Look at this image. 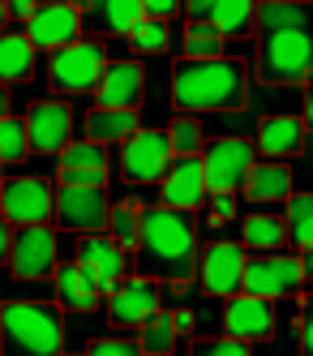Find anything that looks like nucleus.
<instances>
[{
    "label": "nucleus",
    "mask_w": 313,
    "mask_h": 356,
    "mask_svg": "<svg viewBox=\"0 0 313 356\" xmlns=\"http://www.w3.org/2000/svg\"><path fill=\"white\" fill-rule=\"evenodd\" d=\"M138 275L168 279L172 288H185L198 279V223L180 207H146L142 211V245H138Z\"/></svg>",
    "instance_id": "nucleus-1"
},
{
    "label": "nucleus",
    "mask_w": 313,
    "mask_h": 356,
    "mask_svg": "<svg viewBox=\"0 0 313 356\" xmlns=\"http://www.w3.org/2000/svg\"><path fill=\"white\" fill-rule=\"evenodd\" d=\"M249 99L241 60H180L172 69V104L185 112H241Z\"/></svg>",
    "instance_id": "nucleus-2"
},
{
    "label": "nucleus",
    "mask_w": 313,
    "mask_h": 356,
    "mask_svg": "<svg viewBox=\"0 0 313 356\" xmlns=\"http://www.w3.org/2000/svg\"><path fill=\"white\" fill-rule=\"evenodd\" d=\"M0 352L61 356L65 352L61 309L47 300H5V309H0Z\"/></svg>",
    "instance_id": "nucleus-3"
},
{
    "label": "nucleus",
    "mask_w": 313,
    "mask_h": 356,
    "mask_svg": "<svg viewBox=\"0 0 313 356\" xmlns=\"http://www.w3.org/2000/svg\"><path fill=\"white\" fill-rule=\"evenodd\" d=\"M257 78L271 86H305L313 78V26L257 31Z\"/></svg>",
    "instance_id": "nucleus-4"
},
{
    "label": "nucleus",
    "mask_w": 313,
    "mask_h": 356,
    "mask_svg": "<svg viewBox=\"0 0 313 356\" xmlns=\"http://www.w3.org/2000/svg\"><path fill=\"white\" fill-rule=\"evenodd\" d=\"M305 288V262L296 253H253L245 258V279H241V292L253 296H266V300H283V296H296Z\"/></svg>",
    "instance_id": "nucleus-5"
},
{
    "label": "nucleus",
    "mask_w": 313,
    "mask_h": 356,
    "mask_svg": "<svg viewBox=\"0 0 313 356\" xmlns=\"http://www.w3.org/2000/svg\"><path fill=\"white\" fill-rule=\"evenodd\" d=\"M103 65H108L103 43H95V39H73V43H65V47L51 52L47 78H51V86L65 90V95H82V90H95L99 86Z\"/></svg>",
    "instance_id": "nucleus-6"
},
{
    "label": "nucleus",
    "mask_w": 313,
    "mask_h": 356,
    "mask_svg": "<svg viewBox=\"0 0 313 356\" xmlns=\"http://www.w3.org/2000/svg\"><path fill=\"white\" fill-rule=\"evenodd\" d=\"M257 163V142L245 138H219V142H206L202 146V168H206V189L219 193V189H245V176Z\"/></svg>",
    "instance_id": "nucleus-7"
},
{
    "label": "nucleus",
    "mask_w": 313,
    "mask_h": 356,
    "mask_svg": "<svg viewBox=\"0 0 313 356\" xmlns=\"http://www.w3.org/2000/svg\"><path fill=\"white\" fill-rule=\"evenodd\" d=\"M108 215V185H56V223L65 232H103Z\"/></svg>",
    "instance_id": "nucleus-8"
},
{
    "label": "nucleus",
    "mask_w": 313,
    "mask_h": 356,
    "mask_svg": "<svg viewBox=\"0 0 313 356\" xmlns=\"http://www.w3.org/2000/svg\"><path fill=\"white\" fill-rule=\"evenodd\" d=\"M172 168V138L159 134V129H138V134H129L125 146H120V172H125V181H134V185H154V181H163Z\"/></svg>",
    "instance_id": "nucleus-9"
},
{
    "label": "nucleus",
    "mask_w": 313,
    "mask_h": 356,
    "mask_svg": "<svg viewBox=\"0 0 313 356\" xmlns=\"http://www.w3.org/2000/svg\"><path fill=\"white\" fill-rule=\"evenodd\" d=\"M0 211L13 227L26 223H51L56 219V185L39 181V176H17L0 189Z\"/></svg>",
    "instance_id": "nucleus-10"
},
{
    "label": "nucleus",
    "mask_w": 313,
    "mask_h": 356,
    "mask_svg": "<svg viewBox=\"0 0 313 356\" xmlns=\"http://www.w3.org/2000/svg\"><path fill=\"white\" fill-rule=\"evenodd\" d=\"M56 232L47 223H26L13 232V249H9V270L17 279H47L56 275Z\"/></svg>",
    "instance_id": "nucleus-11"
},
{
    "label": "nucleus",
    "mask_w": 313,
    "mask_h": 356,
    "mask_svg": "<svg viewBox=\"0 0 313 356\" xmlns=\"http://www.w3.org/2000/svg\"><path fill=\"white\" fill-rule=\"evenodd\" d=\"M198 279L211 296H236L245 279V245L211 241L206 249H198Z\"/></svg>",
    "instance_id": "nucleus-12"
},
{
    "label": "nucleus",
    "mask_w": 313,
    "mask_h": 356,
    "mask_svg": "<svg viewBox=\"0 0 313 356\" xmlns=\"http://www.w3.org/2000/svg\"><path fill=\"white\" fill-rule=\"evenodd\" d=\"M26 134H31V150L39 155H61L73 138V108L61 99H39L26 112Z\"/></svg>",
    "instance_id": "nucleus-13"
},
{
    "label": "nucleus",
    "mask_w": 313,
    "mask_h": 356,
    "mask_svg": "<svg viewBox=\"0 0 313 356\" xmlns=\"http://www.w3.org/2000/svg\"><path fill=\"white\" fill-rule=\"evenodd\" d=\"M77 262L90 270V279L99 284V292L108 296L116 292V284L129 270V249L116 245V236H103V232H86L82 245H77Z\"/></svg>",
    "instance_id": "nucleus-14"
},
{
    "label": "nucleus",
    "mask_w": 313,
    "mask_h": 356,
    "mask_svg": "<svg viewBox=\"0 0 313 356\" xmlns=\"http://www.w3.org/2000/svg\"><path fill=\"white\" fill-rule=\"evenodd\" d=\"M154 309H159V288H154L150 275L120 279L116 292H108V318L116 326H142Z\"/></svg>",
    "instance_id": "nucleus-15"
},
{
    "label": "nucleus",
    "mask_w": 313,
    "mask_h": 356,
    "mask_svg": "<svg viewBox=\"0 0 313 356\" xmlns=\"http://www.w3.org/2000/svg\"><path fill=\"white\" fill-rule=\"evenodd\" d=\"M223 330H227V335H236V339H249V343L271 339V330H275V309H271V300H266V296H253V292L227 296Z\"/></svg>",
    "instance_id": "nucleus-16"
},
{
    "label": "nucleus",
    "mask_w": 313,
    "mask_h": 356,
    "mask_svg": "<svg viewBox=\"0 0 313 356\" xmlns=\"http://www.w3.org/2000/svg\"><path fill=\"white\" fill-rule=\"evenodd\" d=\"M95 95H99V108H138L142 95H146L142 65L138 60H108Z\"/></svg>",
    "instance_id": "nucleus-17"
},
{
    "label": "nucleus",
    "mask_w": 313,
    "mask_h": 356,
    "mask_svg": "<svg viewBox=\"0 0 313 356\" xmlns=\"http://www.w3.org/2000/svg\"><path fill=\"white\" fill-rule=\"evenodd\" d=\"M26 26H31L26 39H31L35 47L56 52V47H65V43L77 39V31H82V9H77V5H39Z\"/></svg>",
    "instance_id": "nucleus-18"
},
{
    "label": "nucleus",
    "mask_w": 313,
    "mask_h": 356,
    "mask_svg": "<svg viewBox=\"0 0 313 356\" xmlns=\"http://www.w3.org/2000/svg\"><path fill=\"white\" fill-rule=\"evenodd\" d=\"M163 202L168 207H180V211H193L206 202V168H202V155H176V163L168 168L163 176Z\"/></svg>",
    "instance_id": "nucleus-19"
},
{
    "label": "nucleus",
    "mask_w": 313,
    "mask_h": 356,
    "mask_svg": "<svg viewBox=\"0 0 313 356\" xmlns=\"http://www.w3.org/2000/svg\"><path fill=\"white\" fill-rule=\"evenodd\" d=\"M61 181L69 185H108V155L99 142H69L61 150Z\"/></svg>",
    "instance_id": "nucleus-20"
},
{
    "label": "nucleus",
    "mask_w": 313,
    "mask_h": 356,
    "mask_svg": "<svg viewBox=\"0 0 313 356\" xmlns=\"http://www.w3.org/2000/svg\"><path fill=\"white\" fill-rule=\"evenodd\" d=\"M305 150V120L300 116H266L257 124V155L292 159Z\"/></svg>",
    "instance_id": "nucleus-21"
},
{
    "label": "nucleus",
    "mask_w": 313,
    "mask_h": 356,
    "mask_svg": "<svg viewBox=\"0 0 313 356\" xmlns=\"http://www.w3.org/2000/svg\"><path fill=\"white\" fill-rule=\"evenodd\" d=\"M56 300L73 314H95L103 292L82 262H65V266H56Z\"/></svg>",
    "instance_id": "nucleus-22"
},
{
    "label": "nucleus",
    "mask_w": 313,
    "mask_h": 356,
    "mask_svg": "<svg viewBox=\"0 0 313 356\" xmlns=\"http://www.w3.org/2000/svg\"><path fill=\"white\" fill-rule=\"evenodd\" d=\"M73 5L82 13H90V22L108 35H129L146 17L142 0H73Z\"/></svg>",
    "instance_id": "nucleus-23"
},
{
    "label": "nucleus",
    "mask_w": 313,
    "mask_h": 356,
    "mask_svg": "<svg viewBox=\"0 0 313 356\" xmlns=\"http://www.w3.org/2000/svg\"><path fill=\"white\" fill-rule=\"evenodd\" d=\"M245 197L249 202H288L292 197V172L283 168V159H266V163H253L245 176Z\"/></svg>",
    "instance_id": "nucleus-24"
},
{
    "label": "nucleus",
    "mask_w": 313,
    "mask_h": 356,
    "mask_svg": "<svg viewBox=\"0 0 313 356\" xmlns=\"http://www.w3.org/2000/svg\"><path fill=\"white\" fill-rule=\"evenodd\" d=\"M129 134H138V112L134 108H95L86 116V138L90 142H125Z\"/></svg>",
    "instance_id": "nucleus-25"
},
{
    "label": "nucleus",
    "mask_w": 313,
    "mask_h": 356,
    "mask_svg": "<svg viewBox=\"0 0 313 356\" xmlns=\"http://www.w3.org/2000/svg\"><path fill=\"white\" fill-rule=\"evenodd\" d=\"M35 73V43L26 35H0V82H26Z\"/></svg>",
    "instance_id": "nucleus-26"
},
{
    "label": "nucleus",
    "mask_w": 313,
    "mask_h": 356,
    "mask_svg": "<svg viewBox=\"0 0 313 356\" xmlns=\"http://www.w3.org/2000/svg\"><path fill=\"white\" fill-rule=\"evenodd\" d=\"M245 245L253 253H275L279 245H288V219L283 215H249L245 219Z\"/></svg>",
    "instance_id": "nucleus-27"
},
{
    "label": "nucleus",
    "mask_w": 313,
    "mask_h": 356,
    "mask_svg": "<svg viewBox=\"0 0 313 356\" xmlns=\"http://www.w3.org/2000/svg\"><path fill=\"white\" fill-rule=\"evenodd\" d=\"M283 219H288V245L300 253L313 249V193H292Z\"/></svg>",
    "instance_id": "nucleus-28"
},
{
    "label": "nucleus",
    "mask_w": 313,
    "mask_h": 356,
    "mask_svg": "<svg viewBox=\"0 0 313 356\" xmlns=\"http://www.w3.org/2000/svg\"><path fill=\"white\" fill-rule=\"evenodd\" d=\"M142 211L146 207H138V202H120V207H112V215H108V227H112L116 245L129 249V253H138V245H142Z\"/></svg>",
    "instance_id": "nucleus-29"
},
{
    "label": "nucleus",
    "mask_w": 313,
    "mask_h": 356,
    "mask_svg": "<svg viewBox=\"0 0 313 356\" xmlns=\"http://www.w3.org/2000/svg\"><path fill=\"white\" fill-rule=\"evenodd\" d=\"M257 17V0H219L211 22L219 26V35H249Z\"/></svg>",
    "instance_id": "nucleus-30"
},
{
    "label": "nucleus",
    "mask_w": 313,
    "mask_h": 356,
    "mask_svg": "<svg viewBox=\"0 0 313 356\" xmlns=\"http://www.w3.org/2000/svg\"><path fill=\"white\" fill-rule=\"evenodd\" d=\"M138 343H142V352H150V356L172 352V348H176V322H172V314H159V309H154V314L138 326Z\"/></svg>",
    "instance_id": "nucleus-31"
},
{
    "label": "nucleus",
    "mask_w": 313,
    "mask_h": 356,
    "mask_svg": "<svg viewBox=\"0 0 313 356\" xmlns=\"http://www.w3.org/2000/svg\"><path fill=\"white\" fill-rule=\"evenodd\" d=\"M185 56L189 60H215L223 56V35L215 22H189L185 31Z\"/></svg>",
    "instance_id": "nucleus-32"
},
{
    "label": "nucleus",
    "mask_w": 313,
    "mask_h": 356,
    "mask_svg": "<svg viewBox=\"0 0 313 356\" xmlns=\"http://www.w3.org/2000/svg\"><path fill=\"white\" fill-rule=\"evenodd\" d=\"M26 155H31V134H26V120L0 116V163H22Z\"/></svg>",
    "instance_id": "nucleus-33"
},
{
    "label": "nucleus",
    "mask_w": 313,
    "mask_h": 356,
    "mask_svg": "<svg viewBox=\"0 0 313 356\" xmlns=\"http://www.w3.org/2000/svg\"><path fill=\"white\" fill-rule=\"evenodd\" d=\"M168 138H172V155H202L206 146V134H202V120L189 112V116H176L168 124Z\"/></svg>",
    "instance_id": "nucleus-34"
},
{
    "label": "nucleus",
    "mask_w": 313,
    "mask_h": 356,
    "mask_svg": "<svg viewBox=\"0 0 313 356\" xmlns=\"http://www.w3.org/2000/svg\"><path fill=\"white\" fill-rule=\"evenodd\" d=\"M129 43H134L138 56H159V52H168V26L159 17H142L138 26L129 31Z\"/></svg>",
    "instance_id": "nucleus-35"
},
{
    "label": "nucleus",
    "mask_w": 313,
    "mask_h": 356,
    "mask_svg": "<svg viewBox=\"0 0 313 356\" xmlns=\"http://www.w3.org/2000/svg\"><path fill=\"white\" fill-rule=\"evenodd\" d=\"M193 356H249V339L223 335V339H202L193 348Z\"/></svg>",
    "instance_id": "nucleus-36"
},
{
    "label": "nucleus",
    "mask_w": 313,
    "mask_h": 356,
    "mask_svg": "<svg viewBox=\"0 0 313 356\" xmlns=\"http://www.w3.org/2000/svg\"><path fill=\"white\" fill-rule=\"evenodd\" d=\"M90 356H138L142 352V343L138 339H108V335H103V339H90V348H86Z\"/></svg>",
    "instance_id": "nucleus-37"
},
{
    "label": "nucleus",
    "mask_w": 313,
    "mask_h": 356,
    "mask_svg": "<svg viewBox=\"0 0 313 356\" xmlns=\"http://www.w3.org/2000/svg\"><path fill=\"white\" fill-rule=\"evenodd\" d=\"M232 215H236V197H232V189L211 193V219L223 223V219H232Z\"/></svg>",
    "instance_id": "nucleus-38"
},
{
    "label": "nucleus",
    "mask_w": 313,
    "mask_h": 356,
    "mask_svg": "<svg viewBox=\"0 0 313 356\" xmlns=\"http://www.w3.org/2000/svg\"><path fill=\"white\" fill-rule=\"evenodd\" d=\"M300 352H309L313 356V296H305V305H300Z\"/></svg>",
    "instance_id": "nucleus-39"
},
{
    "label": "nucleus",
    "mask_w": 313,
    "mask_h": 356,
    "mask_svg": "<svg viewBox=\"0 0 313 356\" xmlns=\"http://www.w3.org/2000/svg\"><path fill=\"white\" fill-rule=\"evenodd\" d=\"M215 5H219V0H180V9L189 13V22H211Z\"/></svg>",
    "instance_id": "nucleus-40"
},
{
    "label": "nucleus",
    "mask_w": 313,
    "mask_h": 356,
    "mask_svg": "<svg viewBox=\"0 0 313 356\" xmlns=\"http://www.w3.org/2000/svg\"><path fill=\"white\" fill-rule=\"evenodd\" d=\"M142 9H146V17H172L176 9H180V0H142Z\"/></svg>",
    "instance_id": "nucleus-41"
},
{
    "label": "nucleus",
    "mask_w": 313,
    "mask_h": 356,
    "mask_svg": "<svg viewBox=\"0 0 313 356\" xmlns=\"http://www.w3.org/2000/svg\"><path fill=\"white\" fill-rule=\"evenodd\" d=\"M9 249H13V223L5 219V211H0V262L9 258Z\"/></svg>",
    "instance_id": "nucleus-42"
},
{
    "label": "nucleus",
    "mask_w": 313,
    "mask_h": 356,
    "mask_svg": "<svg viewBox=\"0 0 313 356\" xmlns=\"http://www.w3.org/2000/svg\"><path fill=\"white\" fill-rule=\"evenodd\" d=\"M35 9H39V0H9V13H13V17H22V22H31V17H35Z\"/></svg>",
    "instance_id": "nucleus-43"
},
{
    "label": "nucleus",
    "mask_w": 313,
    "mask_h": 356,
    "mask_svg": "<svg viewBox=\"0 0 313 356\" xmlns=\"http://www.w3.org/2000/svg\"><path fill=\"white\" fill-rule=\"evenodd\" d=\"M300 120H305V129H313V78L305 82V116Z\"/></svg>",
    "instance_id": "nucleus-44"
},
{
    "label": "nucleus",
    "mask_w": 313,
    "mask_h": 356,
    "mask_svg": "<svg viewBox=\"0 0 313 356\" xmlns=\"http://www.w3.org/2000/svg\"><path fill=\"white\" fill-rule=\"evenodd\" d=\"M172 322H176V335H189V330H193V314H185V309L172 314Z\"/></svg>",
    "instance_id": "nucleus-45"
},
{
    "label": "nucleus",
    "mask_w": 313,
    "mask_h": 356,
    "mask_svg": "<svg viewBox=\"0 0 313 356\" xmlns=\"http://www.w3.org/2000/svg\"><path fill=\"white\" fill-rule=\"evenodd\" d=\"M300 262H305V284H313V249L300 253Z\"/></svg>",
    "instance_id": "nucleus-46"
},
{
    "label": "nucleus",
    "mask_w": 313,
    "mask_h": 356,
    "mask_svg": "<svg viewBox=\"0 0 313 356\" xmlns=\"http://www.w3.org/2000/svg\"><path fill=\"white\" fill-rule=\"evenodd\" d=\"M0 116H9V86L0 82Z\"/></svg>",
    "instance_id": "nucleus-47"
},
{
    "label": "nucleus",
    "mask_w": 313,
    "mask_h": 356,
    "mask_svg": "<svg viewBox=\"0 0 313 356\" xmlns=\"http://www.w3.org/2000/svg\"><path fill=\"white\" fill-rule=\"evenodd\" d=\"M5 17H13V13H9V0H0V31H5Z\"/></svg>",
    "instance_id": "nucleus-48"
},
{
    "label": "nucleus",
    "mask_w": 313,
    "mask_h": 356,
    "mask_svg": "<svg viewBox=\"0 0 313 356\" xmlns=\"http://www.w3.org/2000/svg\"><path fill=\"white\" fill-rule=\"evenodd\" d=\"M0 189H5V181H0Z\"/></svg>",
    "instance_id": "nucleus-49"
}]
</instances>
